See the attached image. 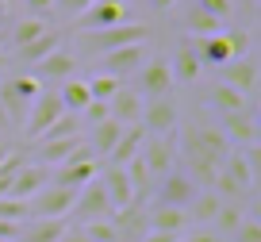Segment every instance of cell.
Returning <instances> with one entry per match:
<instances>
[{
  "label": "cell",
  "instance_id": "obj_30",
  "mask_svg": "<svg viewBox=\"0 0 261 242\" xmlns=\"http://www.w3.org/2000/svg\"><path fill=\"white\" fill-rule=\"evenodd\" d=\"M185 31H188V35H196V39H204V35H219V31H223V23H219L215 16H207L204 8H192V12L185 16Z\"/></svg>",
  "mask_w": 261,
  "mask_h": 242
},
{
  "label": "cell",
  "instance_id": "obj_23",
  "mask_svg": "<svg viewBox=\"0 0 261 242\" xmlns=\"http://www.w3.org/2000/svg\"><path fill=\"white\" fill-rule=\"evenodd\" d=\"M142 142H146V131L135 123V127H123V135H119V142H115V150L108 154V165H127L130 158H139V150H142Z\"/></svg>",
  "mask_w": 261,
  "mask_h": 242
},
{
  "label": "cell",
  "instance_id": "obj_22",
  "mask_svg": "<svg viewBox=\"0 0 261 242\" xmlns=\"http://www.w3.org/2000/svg\"><path fill=\"white\" fill-rule=\"evenodd\" d=\"M65 219H27L19 227V238L16 242H58L65 234Z\"/></svg>",
  "mask_w": 261,
  "mask_h": 242
},
{
  "label": "cell",
  "instance_id": "obj_26",
  "mask_svg": "<svg viewBox=\"0 0 261 242\" xmlns=\"http://www.w3.org/2000/svg\"><path fill=\"white\" fill-rule=\"evenodd\" d=\"M119 135H123V127H119L115 119H100V123H92V138H89L92 154H96V158H108V154L115 150V142H119Z\"/></svg>",
  "mask_w": 261,
  "mask_h": 242
},
{
  "label": "cell",
  "instance_id": "obj_21",
  "mask_svg": "<svg viewBox=\"0 0 261 242\" xmlns=\"http://www.w3.org/2000/svg\"><path fill=\"white\" fill-rule=\"evenodd\" d=\"M81 138H50V142H35V165H65L69 154L77 150Z\"/></svg>",
  "mask_w": 261,
  "mask_h": 242
},
{
  "label": "cell",
  "instance_id": "obj_7",
  "mask_svg": "<svg viewBox=\"0 0 261 242\" xmlns=\"http://www.w3.org/2000/svg\"><path fill=\"white\" fill-rule=\"evenodd\" d=\"M100 177V173H96ZM112 200H108V192H104V185L100 181H89V185L77 192V204H73V215H77V223H96V219H112Z\"/></svg>",
  "mask_w": 261,
  "mask_h": 242
},
{
  "label": "cell",
  "instance_id": "obj_18",
  "mask_svg": "<svg viewBox=\"0 0 261 242\" xmlns=\"http://www.w3.org/2000/svg\"><path fill=\"white\" fill-rule=\"evenodd\" d=\"M207 104H212L215 115H234V112H250V96H242L238 89L215 81L212 89H207Z\"/></svg>",
  "mask_w": 261,
  "mask_h": 242
},
{
  "label": "cell",
  "instance_id": "obj_40",
  "mask_svg": "<svg viewBox=\"0 0 261 242\" xmlns=\"http://www.w3.org/2000/svg\"><path fill=\"white\" fill-rule=\"evenodd\" d=\"M230 238L234 242H261V223L257 219H242V227H238Z\"/></svg>",
  "mask_w": 261,
  "mask_h": 242
},
{
  "label": "cell",
  "instance_id": "obj_47",
  "mask_svg": "<svg viewBox=\"0 0 261 242\" xmlns=\"http://www.w3.org/2000/svg\"><path fill=\"white\" fill-rule=\"evenodd\" d=\"M150 4H154V12H169L177 0H150Z\"/></svg>",
  "mask_w": 261,
  "mask_h": 242
},
{
  "label": "cell",
  "instance_id": "obj_4",
  "mask_svg": "<svg viewBox=\"0 0 261 242\" xmlns=\"http://www.w3.org/2000/svg\"><path fill=\"white\" fill-rule=\"evenodd\" d=\"M139 77V96L142 100H162L173 92V69H169V58H146L142 69L135 73Z\"/></svg>",
  "mask_w": 261,
  "mask_h": 242
},
{
  "label": "cell",
  "instance_id": "obj_1",
  "mask_svg": "<svg viewBox=\"0 0 261 242\" xmlns=\"http://www.w3.org/2000/svg\"><path fill=\"white\" fill-rule=\"evenodd\" d=\"M146 39H150V27L146 23H130V19H123V23L104 27V31H81V50L104 58V54H112V50L139 46V42H146Z\"/></svg>",
  "mask_w": 261,
  "mask_h": 242
},
{
  "label": "cell",
  "instance_id": "obj_44",
  "mask_svg": "<svg viewBox=\"0 0 261 242\" xmlns=\"http://www.w3.org/2000/svg\"><path fill=\"white\" fill-rule=\"evenodd\" d=\"M19 227H23V223H8V219H0V238H4V242H16L19 238Z\"/></svg>",
  "mask_w": 261,
  "mask_h": 242
},
{
  "label": "cell",
  "instance_id": "obj_39",
  "mask_svg": "<svg viewBox=\"0 0 261 242\" xmlns=\"http://www.w3.org/2000/svg\"><path fill=\"white\" fill-rule=\"evenodd\" d=\"M89 4H92V0H54V12H58L62 19H77Z\"/></svg>",
  "mask_w": 261,
  "mask_h": 242
},
{
  "label": "cell",
  "instance_id": "obj_5",
  "mask_svg": "<svg viewBox=\"0 0 261 242\" xmlns=\"http://www.w3.org/2000/svg\"><path fill=\"white\" fill-rule=\"evenodd\" d=\"M62 115H65V108H62V100H58V92L54 89H42L39 96H35V104L27 108V119H23L27 138H42V131L54 127Z\"/></svg>",
  "mask_w": 261,
  "mask_h": 242
},
{
  "label": "cell",
  "instance_id": "obj_19",
  "mask_svg": "<svg viewBox=\"0 0 261 242\" xmlns=\"http://www.w3.org/2000/svg\"><path fill=\"white\" fill-rule=\"evenodd\" d=\"M112 227H115V242H139L146 234V215L139 208H119L112 211Z\"/></svg>",
  "mask_w": 261,
  "mask_h": 242
},
{
  "label": "cell",
  "instance_id": "obj_24",
  "mask_svg": "<svg viewBox=\"0 0 261 242\" xmlns=\"http://www.w3.org/2000/svg\"><path fill=\"white\" fill-rule=\"evenodd\" d=\"M196 54H200V62L204 65H227V62H234V54H230V42H227V35H204V39H196Z\"/></svg>",
  "mask_w": 261,
  "mask_h": 242
},
{
  "label": "cell",
  "instance_id": "obj_37",
  "mask_svg": "<svg viewBox=\"0 0 261 242\" xmlns=\"http://www.w3.org/2000/svg\"><path fill=\"white\" fill-rule=\"evenodd\" d=\"M196 8H204L207 16H215L219 23H227L234 16V0H196Z\"/></svg>",
  "mask_w": 261,
  "mask_h": 242
},
{
  "label": "cell",
  "instance_id": "obj_45",
  "mask_svg": "<svg viewBox=\"0 0 261 242\" xmlns=\"http://www.w3.org/2000/svg\"><path fill=\"white\" fill-rule=\"evenodd\" d=\"M177 238H180V234H162V231H146V234H142L139 242H177Z\"/></svg>",
  "mask_w": 261,
  "mask_h": 242
},
{
  "label": "cell",
  "instance_id": "obj_2",
  "mask_svg": "<svg viewBox=\"0 0 261 242\" xmlns=\"http://www.w3.org/2000/svg\"><path fill=\"white\" fill-rule=\"evenodd\" d=\"M139 158L146 161V170H150L154 181H162L165 173H173L177 170V131H173V135H146Z\"/></svg>",
  "mask_w": 261,
  "mask_h": 242
},
{
  "label": "cell",
  "instance_id": "obj_33",
  "mask_svg": "<svg viewBox=\"0 0 261 242\" xmlns=\"http://www.w3.org/2000/svg\"><path fill=\"white\" fill-rule=\"evenodd\" d=\"M4 81L12 85V92H16V96L23 100L27 108H31V104H35V96L42 92V85H39V81L31 77V73H16V77H4Z\"/></svg>",
  "mask_w": 261,
  "mask_h": 242
},
{
  "label": "cell",
  "instance_id": "obj_29",
  "mask_svg": "<svg viewBox=\"0 0 261 242\" xmlns=\"http://www.w3.org/2000/svg\"><path fill=\"white\" fill-rule=\"evenodd\" d=\"M58 46H62V35H58V31H46V35H42V39H35L31 46L16 50V58H19V62H27V65H35V62H39V58H46L50 50H58Z\"/></svg>",
  "mask_w": 261,
  "mask_h": 242
},
{
  "label": "cell",
  "instance_id": "obj_8",
  "mask_svg": "<svg viewBox=\"0 0 261 242\" xmlns=\"http://www.w3.org/2000/svg\"><path fill=\"white\" fill-rule=\"evenodd\" d=\"M139 127L146 135H173L177 131V104L173 96H162V100H142V119Z\"/></svg>",
  "mask_w": 261,
  "mask_h": 242
},
{
  "label": "cell",
  "instance_id": "obj_9",
  "mask_svg": "<svg viewBox=\"0 0 261 242\" xmlns=\"http://www.w3.org/2000/svg\"><path fill=\"white\" fill-rule=\"evenodd\" d=\"M127 19V4L123 0H92L89 8L77 16V27L81 31H104V27H115Z\"/></svg>",
  "mask_w": 261,
  "mask_h": 242
},
{
  "label": "cell",
  "instance_id": "obj_16",
  "mask_svg": "<svg viewBox=\"0 0 261 242\" xmlns=\"http://www.w3.org/2000/svg\"><path fill=\"white\" fill-rule=\"evenodd\" d=\"M219 131L230 138V146H253V142H257V123H253L250 112L219 115Z\"/></svg>",
  "mask_w": 261,
  "mask_h": 242
},
{
  "label": "cell",
  "instance_id": "obj_27",
  "mask_svg": "<svg viewBox=\"0 0 261 242\" xmlns=\"http://www.w3.org/2000/svg\"><path fill=\"white\" fill-rule=\"evenodd\" d=\"M219 208H223V200L212 192V188H204V192H196V196H192V204L185 208V215L196 219V223H212Z\"/></svg>",
  "mask_w": 261,
  "mask_h": 242
},
{
  "label": "cell",
  "instance_id": "obj_6",
  "mask_svg": "<svg viewBox=\"0 0 261 242\" xmlns=\"http://www.w3.org/2000/svg\"><path fill=\"white\" fill-rule=\"evenodd\" d=\"M73 204H77V192L46 185L35 200H27V211H31V219H65L73 215Z\"/></svg>",
  "mask_w": 261,
  "mask_h": 242
},
{
  "label": "cell",
  "instance_id": "obj_46",
  "mask_svg": "<svg viewBox=\"0 0 261 242\" xmlns=\"http://www.w3.org/2000/svg\"><path fill=\"white\" fill-rule=\"evenodd\" d=\"M58 242H89V238H85V231H81V227H65V234H62Z\"/></svg>",
  "mask_w": 261,
  "mask_h": 242
},
{
  "label": "cell",
  "instance_id": "obj_14",
  "mask_svg": "<svg viewBox=\"0 0 261 242\" xmlns=\"http://www.w3.org/2000/svg\"><path fill=\"white\" fill-rule=\"evenodd\" d=\"M223 85H230V89H238L242 96H250V92L257 89V62H253V54H242V58L223 65Z\"/></svg>",
  "mask_w": 261,
  "mask_h": 242
},
{
  "label": "cell",
  "instance_id": "obj_36",
  "mask_svg": "<svg viewBox=\"0 0 261 242\" xmlns=\"http://www.w3.org/2000/svg\"><path fill=\"white\" fill-rule=\"evenodd\" d=\"M0 219H8V223H27L31 211H27L23 200H12V196H0Z\"/></svg>",
  "mask_w": 261,
  "mask_h": 242
},
{
  "label": "cell",
  "instance_id": "obj_34",
  "mask_svg": "<svg viewBox=\"0 0 261 242\" xmlns=\"http://www.w3.org/2000/svg\"><path fill=\"white\" fill-rule=\"evenodd\" d=\"M77 123H81L77 115L65 112L62 119H58L54 127H46V131H42V138H35V142H50V138H77Z\"/></svg>",
  "mask_w": 261,
  "mask_h": 242
},
{
  "label": "cell",
  "instance_id": "obj_20",
  "mask_svg": "<svg viewBox=\"0 0 261 242\" xmlns=\"http://www.w3.org/2000/svg\"><path fill=\"white\" fill-rule=\"evenodd\" d=\"M188 227V215L180 208H165V204H154L146 211V231H162V234H180Z\"/></svg>",
  "mask_w": 261,
  "mask_h": 242
},
{
  "label": "cell",
  "instance_id": "obj_3",
  "mask_svg": "<svg viewBox=\"0 0 261 242\" xmlns=\"http://www.w3.org/2000/svg\"><path fill=\"white\" fill-rule=\"evenodd\" d=\"M31 77L39 81V85H62V81L77 77V54L69 46L50 50L46 58H39V62L31 65Z\"/></svg>",
  "mask_w": 261,
  "mask_h": 242
},
{
  "label": "cell",
  "instance_id": "obj_15",
  "mask_svg": "<svg viewBox=\"0 0 261 242\" xmlns=\"http://www.w3.org/2000/svg\"><path fill=\"white\" fill-rule=\"evenodd\" d=\"M108 119H115L119 127H135V123L142 119V96H139L135 89H127V85H123V89L108 100Z\"/></svg>",
  "mask_w": 261,
  "mask_h": 242
},
{
  "label": "cell",
  "instance_id": "obj_28",
  "mask_svg": "<svg viewBox=\"0 0 261 242\" xmlns=\"http://www.w3.org/2000/svg\"><path fill=\"white\" fill-rule=\"evenodd\" d=\"M50 27H46V19H35V16H27V19H19L16 27H12V46L16 50H23V46H31L35 39H42Z\"/></svg>",
  "mask_w": 261,
  "mask_h": 242
},
{
  "label": "cell",
  "instance_id": "obj_17",
  "mask_svg": "<svg viewBox=\"0 0 261 242\" xmlns=\"http://www.w3.org/2000/svg\"><path fill=\"white\" fill-rule=\"evenodd\" d=\"M169 69H173V85H192V81L204 73V62H200V54H196L192 42H180L177 54H173V62H169Z\"/></svg>",
  "mask_w": 261,
  "mask_h": 242
},
{
  "label": "cell",
  "instance_id": "obj_31",
  "mask_svg": "<svg viewBox=\"0 0 261 242\" xmlns=\"http://www.w3.org/2000/svg\"><path fill=\"white\" fill-rule=\"evenodd\" d=\"M85 85H89V96H92V100H100V104H108V100H112L115 92L123 89V81H119V77H112V73H92Z\"/></svg>",
  "mask_w": 261,
  "mask_h": 242
},
{
  "label": "cell",
  "instance_id": "obj_13",
  "mask_svg": "<svg viewBox=\"0 0 261 242\" xmlns=\"http://www.w3.org/2000/svg\"><path fill=\"white\" fill-rule=\"evenodd\" d=\"M150 58L146 42H139V46H123V50H112V54H104V62H100V73H112V77H130V73H139L142 62Z\"/></svg>",
  "mask_w": 261,
  "mask_h": 242
},
{
  "label": "cell",
  "instance_id": "obj_10",
  "mask_svg": "<svg viewBox=\"0 0 261 242\" xmlns=\"http://www.w3.org/2000/svg\"><path fill=\"white\" fill-rule=\"evenodd\" d=\"M196 192H200V188L188 181L185 170H173V173H165V177L158 181V204H165V208H180L185 211Z\"/></svg>",
  "mask_w": 261,
  "mask_h": 242
},
{
  "label": "cell",
  "instance_id": "obj_11",
  "mask_svg": "<svg viewBox=\"0 0 261 242\" xmlns=\"http://www.w3.org/2000/svg\"><path fill=\"white\" fill-rule=\"evenodd\" d=\"M50 185V170L46 165H35V161H23L16 170V177H12V188H8V196L12 200H35V196L42 192V188Z\"/></svg>",
  "mask_w": 261,
  "mask_h": 242
},
{
  "label": "cell",
  "instance_id": "obj_41",
  "mask_svg": "<svg viewBox=\"0 0 261 242\" xmlns=\"http://www.w3.org/2000/svg\"><path fill=\"white\" fill-rule=\"evenodd\" d=\"M77 119H89V123H100V119H108V104H100V100H89V108H85Z\"/></svg>",
  "mask_w": 261,
  "mask_h": 242
},
{
  "label": "cell",
  "instance_id": "obj_49",
  "mask_svg": "<svg viewBox=\"0 0 261 242\" xmlns=\"http://www.w3.org/2000/svg\"><path fill=\"white\" fill-rule=\"evenodd\" d=\"M4 127H12V123H8V115H4V108H0V131Z\"/></svg>",
  "mask_w": 261,
  "mask_h": 242
},
{
  "label": "cell",
  "instance_id": "obj_43",
  "mask_svg": "<svg viewBox=\"0 0 261 242\" xmlns=\"http://www.w3.org/2000/svg\"><path fill=\"white\" fill-rule=\"evenodd\" d=\"M27 12H31L35 19H42V16L54 12V0H27Z\"/></svg>",
  "mask_w": 261,
  "mask_h": 242
},
{
  "label": "cell",
  "instance_id": "obj_50",
  "mask_svg": "<svg viewBox=\"0 0 261 242\" xmlns=\"http://www.w3.org/2000/svg\"><path fill=\"white\" fill-rule=\"evenodd\" d=\"M4 65H8V58H4V54H0V73H4Z\"/></svg>",
  "mask_w": 261,
  "mask_h": 242
},
{
  "label": "cell",
  "instance_id": "obj_38",
  "mask_svg": "<svg viewBox=\"0 0 261 242\" xmlns=\"http://www.w3.org/2000/svg\"><path fill=\"white\" fill-rule=\"evenodd\" d=\"M23 165V158L19 154H8V161L0 165V196H8V188H12V177H16V170Z\"/></svg>",
  "mask_w": 261,
  "mask_h": 242
},
{
  "label": "cell",
  "instance_id": "obj_35",
  "mask_svg": "<svg viewBox=\"0 0 261 242\" xmlns=\"http://www.w3.org/2000/svg\"><path fill=\"white\" fill-rule=\"evenodd\" d=\"M85 231V238L89 242H115V227L112 219H96V223H77Z\"/></svg>",
  "mask_w": 261,
  "mask_h": 242
},
{
  "label": "cell",
  "instance_id": "obj_12",
  "mask_svg": "<svg viewBox=\"0 0 261 242\" xmlns=\"http://www.w3.org/2000/svg\"><path fill=\"white\" fill-rule=\"evenodd\" d=\"M100 185H104V192H108V200H112V208L119 211V208H135V188H130V177H127V170L123 165H100Z\"/></svg>",
  "mask_w": 261,
  "mask_h": 242
},
{
  "label": "cell",
  "instance_id": "obj_25",
  "mask_svg": "<svg viewBox=\"0 0 261 242\" xmlns=\"http://www.w3.org/2000/svg\"><path fill=\"white\" fill-rule=\"evenodd\" d=\"M58 100H62V108L69 115H81L85 108H89V85H85V81H77V77H69V81H62V85H58Z\"/></svg>",
  "mask_w": 261,
  "mask_h": 242
},
{
  "label": "cell",
  "instance_id": "obj_51",
  "mask_svg": "<svg viewBox=\"0 0 261 242\" xmlns=\"http://www.w3.org/2000/svg\"><path fill=\"white\" fill-rule=\"evenodd\" d=\"M0 242H4V238H0Z\"/></svg>",
  "mask_w": 261,
  "mask_h": 242
},
{
  "label": "cell",
  "instance_id": "obj_32",
  "mask_svg": "<svg viewBox=\"0 0 261 242\" xmlns=\"http://www.w3.org/2000/svg\"><path fill=\"white\" fill-rule=\"evenodd\" d=\"M242 219H246V211L238 208V204H223V208L215 211V219H212L215 234H219V238H223V234H234L238 227H242Z\"/></svg>",
  "mask_w": 261,
  "mask_h": 242
},
{
  "label": "cell",
  "instance_id": "obj_48",
  "mask_svg": "<svg viewBox=\"0 0 261 242\" xmlns=\"http://www.w3.org/2000/svg\"><path fill=\"white\" fill-rule=\"evenodd\" d=\"M8 154H12V150H8V146H4V142H0V165L8 161Z\"/></svg>",
  "mask_w": 261,
  "mask_h": 242
},
{
  "label": "cell",
  "instance_id": "obj_42",
  "mask_svg": "<svg viewBox=\"0 0 261 242\" xmlns=\"http://www.w3.org/2000/svg\"><path fill=\"white\" fill-rule=\"evenodd\" d=\"M177 242H223V238H219V234L212 231V227H204V231L196 227V231H188L185 238H177Z\"/></svg>",
  "mask_w": 261,
  "mask_h": 242
}]
</instances>
